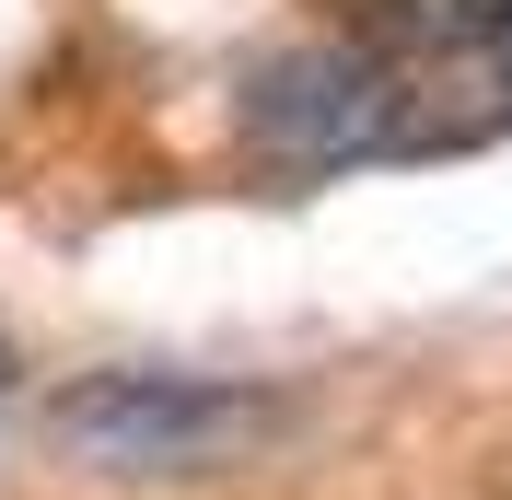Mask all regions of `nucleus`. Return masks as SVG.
<instances>
[{"label": "nucleus", "instance_id": "obj_4", "mask_svg": "<svg viewBox=\"0 0 512 500\" xmlns=\"http://www.w3.org/2000/svg\"><path fill=\"white\" fill-rule=\"evenodd\" d=\"M489 82H501V105H512V0H501V35H489Z\"/></svg>", "mask_w": 512, "mask_h": 500}, {"label": "nucleus", "instance_id": "obj_5", "mask_svg": "<svg viewBox=\"0 0 512 500\" xmlns=\"http://www.w3.org/2000/svg\"><path fill=\"white\" fill-rule=\"evenodd\" d=\"M0 396H12V349H0Z\"/></svg>", "mask_w": 512, "mask_h": 500}, {"label": "nucleus", "instance_id": "obj_3", "mask_svg": "<svg viewBox=\"0 0 512 500\" xmlns=\"http://www.w3.org/2000/svg\"><path fill=\"white\" fill-rule=\"evenodd\" d=\"M326 12H338L350 47L419 70V82L454 59H489V35H501V0H326Z\"/></svg>", "mask_w": 512, "mask_h": 500}, {"label": "nucleus", "instance_id": "obj_1", "mask_svg": "<svg viewBox=\"0 0 512 500\" xmlns=\"http://www.w3.org/2000/svg\"><path fill=\"white\" fill-rule=\"evenodd\" d=\"M47 454L117 489H198V477H245L303 431V396L256 373H175V361H105L70 373L35 407Z\"/></svg>", "mask_w": 512, "mask_h": 500}, {"label": "nucleus", "instance_id": "obj_2", "mask_svg": "<svg viewBox=\"0 0 512 500\" xmlns=\"http://www.w3.org/2000/svg\"><path fill=\"white\" fill-rule=\"evenodd\" d=\"M454 140L466 128L443 117V94L419 70L350 47V35H303V47H268V59L233 70V152L280 187H338V175L419 163V152H454Z\"/></svg>", "mask_w": 512, "mask_h": 500}]
</instances>
